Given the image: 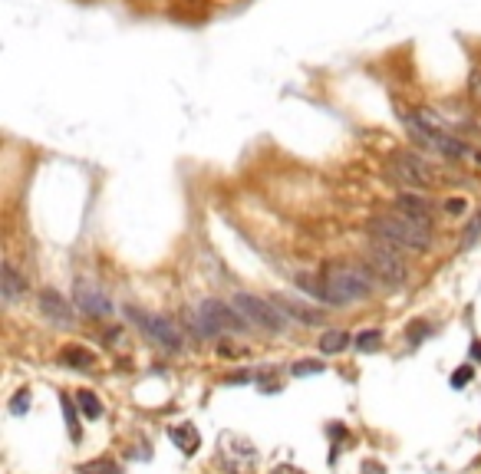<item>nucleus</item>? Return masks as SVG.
Listing matches in <instances>:
<instances>
[{"label": "nucleus", "instance_id": "nucleus-1", "mask_svg": "<svg viewBox=\"0 0 481 474\" xmlns=\"http://www.w3.org/2000/svg\"><path fill=\"white\" fill-rule=\"evenodd\" d=\"M366 227H370V234L376 237V241L393 244V248H399V250H428L432 248V227L419 224V221L399 215V211L372 217Z\"/></svg>", "mask_w": 481, "mask_h": 474}, {"label": "nucleus", "instance_id": "nucleus-2", "mask_svg": "<svg viewBox=\"0 0 481 474\" xmlns=\"http://www.w3.org/2000/svg\"><path fill=\"white\" fill-rule=\"evenodd\" d=\"M323 283H327V290L337 297L339 306L366 300L372 293L370 270L360 267V264H327V267H323Z\"/></svg>", "mask_w": 481, "mask_h": 474}, {"label": "nucleus", "instance_id": "nucleus-3", "mask_svg": "<svg viewBox=\"0 0 481 474\" xmlns=\"http://www.w3.org/2000/svg\"><path fill=\"white\" fill-rule=\"evenodd\" d=\"M386 175H389L395 184L416 188V191H422V188H435L438 178H442L435 165L428 162V158H422L419 151H399V155H393L389 165H386Z\"/></svg>", "mask_w": 481, "mask_h": 474}, {"label": "nucleus", "instance_id": "nucleus-4", "mask_svg": "<svg viewBox=\"0 0 481 474\" xmlns=\"http://www.w3.org/2000/svg\"><path fill=\"white\" fill-rule=\"evenodd\" d=\"M366 260H370V267L379 273V280L389 283V287H399V283H405V277H409V267H405L402 254H399V248H393V244L372 241L370 248H366Z\"/></svg>", "mask_w": 481, "mask_h": 474}, {"label": "nucleus", "instance_id": "nucleus-5", "mask_svg": "<svg viewBox=\"0 0 481 474\" xmlns=\"http://www.w3.org/2000/svg\"><path fill=\"white\" fill-rule=\"evenodd\" d=\"M231 306H234L240 316H248V323H254V326H264V330H271V333L284 330L287 316L273 306V300H261V297H254V293H234Z\"/></svg>", "mask_w": 481, "mask_h": 474}, {"label": "nucleus", "instance_id": "nucleus-6", "mask_svg": "<svg viewBox=\"0 0 481 474\" xmlns=\"http://www.w3.org/2000/svg\"><path fill=\"white\" fill-rule=\"evenodd\" d=\"M135 320V323L142 326V333L149 336V339H155L158 346H165V349H172V353H178L182 349V333H178V326L172 323V320H165V316H152V313H145V310H139V306H129L126 310Z\"/></svg>", "mask_w": 481, "mask_h": 474}, {"label": "nucleus", "instance_id": "nucleus-7", "mask_svg": "<svg viewBox=\"0 0 481 474\" xmlns=\"http://www.w3.org/2000/svg\"><path fill=\"white\" fill-rule=\"evenodd\" d=\"M73 300H76L79 313H86V316H93V320H106V316L112 313L109 297H106L102 290H96V287H89V283H76Z\"/></svg>", "mask_w": 481, "mask_h": 474}, {"label": "nucleus", "instance_id": "nucleus-8", "mask_svg": "<svg viewBox=\"0 0 481 474\" xmlns=\"http://www.w3.org/2000/svg\"><path fill=\"white\" fill-rule=\"evenodd\" d=\"M395 208H399V215H405V217H412V221H419V224L432 227V201L422 198V194H416V191L395 194Z\"/></svg>", "mask_w": 481, "mask_h": 474}, {"label": "nucleus", "instance_id": "nucleus-9", "mask_svg": "<svg viewBox=\"0 0 481 474\" xmlns=\"http://www.w3.org/2000/svg\"><path fill=\"white\" fill-rule=\"evenodd\" d=\"M40 313H43L50 323L56 326H69L73 323V310H69V303L60 297V293L50 287V290H40Z\"/></svg>", "mask_w": 481, "mask_h": 474}, {"label": "nucleus", "instance_id": "nucleus-10", "mask_svg": "<svg viewBox=\"0 0 481 474\" xmlns=\"http://www.w3.org/2000/svg\"><path fill=\"white\" fill-rule=\"evenodd\" d=\"M0 280H4V283H0V290H4V303H13L17 297H23V293L30 290L27 277H23L20 270H17V264H11V260L0 267Z\"/></svg>", "mask_w": 481, "mask_h": 474}, {"label": "nucleus", "instance_id": "nucleus-11", "mask_svg": "<svg viewBox=\"0 0 481 474\" xmlns=\"http://www.w3.org/2000/svg\"><path fill=\"white\" fill-rule=\"evenodd\" d=\"M271 300H273V306H277V310L284 313L287 320H300V323H306V326H317L320 320H323L317 310H306V306H300V303L290 300V297H280V293H273Z\"/></svg>", "mask_w": 481, "mask_h": 474}, {"label": "nucleus", "instance_id": "nucleus-12", "mask_svg": "<svg viewBox=\"0 0 481 474\" xmlns=\"http://www.w3.org/2000/svg\"><path fill=\"white\" fill-rule=\"evenodd\" d=\"M294 280H297V287H300V290H304L306 297H313V300H320V303H327V306H339L337 297H333V293L327 290L323 277L317 280V277H310V273H297Z\"/></svg>", "mask_w": 481, "mask_h": 474}, {"label": "nucleus", "instance_id": "nucleus-13", "mask_svg": "<svg viewBox=\"0 0 481 474\" xmlns=\"http://www.w3.org/2000/svg\"><path fill=\"white\" fill-rule=\"evenodd\" d=\"M168 438L175 442L178 452H185V454H195L198 445H201V435H198L195 425H178V428H168Z\"/></svg>", "mask_w": 481, "mask_h": 474}, {"label": "nucleus", "instance_id": "nucleus-14", "mask_svg": "<svg viewBox=\"0 0 481 474\" xmlns=\"http://www.w3.org/2000/svg\"><path fill=\"white\" fill-rule=\"evenodd\" d=\"M63 363L66 366H76V369H93L96 366V356L89 353V349H83V346H66Z\"/></svg>", "mask_w": 481, "mask_h": 474}, {"label": "nucleus", "instance_id": "nucleus-15", "mask_svg": "<svg viewBox=\"0 0 481 474\" xmlns=\"http://www.w3.org/2000/svg\"><path fill=\"white\" fill-rule=\"evenodd\" d=\"M350 343H353L350 333H343V330H330V333H323V339H320V349H323L327 356H333V353H343Z\"/></svg>", "mask_w": 481, "mask_h": 474}, {"label": "nucleus", "instance_id": "nucleus-16", "mask_svg": "<svg viewBox=\"0 0 481 474\" xmlns=\"http://www.w3.org/2000/svg\"><path fill=\"white\" fill-rule=\"evenodd\" d=\"M76 405L83 409L86 419H99V415H102V402H99L96 392H89V388H79L76 392Z\"/></svg>", "mask_w": 481, "mask_h": 474}, {"label": "nucleus", "instance_id": "nucleus-17", "mask_svg": "<svg viewBox=\"0 0 481 474\" xmlns=\"http://www.w3.org/2000/svg\"><path fill=\"white\" fill-rule=\"evenodd\" d=\"M60 409H63V419H66V428H69V438L79 442L83 435H79V419H76V409H73V399H60Z\"/></svg>", "mask_w": 481, "mask_h": 474}, {"label": "nucleus", "instance_id": "nucleus-18", "mask_svg": "<svg viewBox=\"0 0 481 474\" xmlns=\"http://www.w3.org/2000/svg\"><path fill=\"white\" fill-rule=\"evenodd\" d=\"M379 346H383V333L379 330H366V333L356 336V349L360 353H376Z\"/></svg>", "mask_w": 481, "mask_h": 474}, {"label": "nucleus", "instance_id": "nucleus-19", "mask_svg": "<svg viewBox=\"0 0 481 474\" xmlns=\"http://www.w3.org/2000/svg\"><path fill=\"white\" fill-rule=\"evenodd\" d=\"M76 471L79 474H116V464L106 461V458H96V461H83Z\"/></svg>", "mask_w": 481, "mask_h": 474}, {"label": "nucleus", "instance_id": "nucleus-20", "mask_svg": "<svg viewBox=\"0 0 481 474\" xmlns=\"http://www.w3.org/2000/svg\"><path fill=\"white\" fill-rule=\"evenodd\" d=\"M7 409H11V415H27V412H30V388H20Z\"/></svg>", "mask_w": 481, "mask_h": 474}, {"label": "nucleus", "instance_id": "nucleus-21", "mask_svg": "<svg viewBox=\"0 0 481 474\" xmlns=\"http://www.w3.org/2000/svg\"><path fill=\"white\" fill-rule=\"evenodd\" d=\"M290 372H294V376H320V372H323V363H317V359H304V363H297Z\"/></svg>", "mask_w": 481, "mask_h": 474}, {"label": "nucleus", "instance_id": "nucleus-22", "mask_svg": "<svg viewBox=\"0 0 481 474\" xmlns=\"http://www.w3.org/2000/svg\"><path fill=\"white\" fill-rule=\"evenodd\" d=\"M468 96L475 106H481V69H471L468 73Z\"/></svg>", "mask_w": 481, "mask_h": 474}, {"label": "nucleus", "instance_id": "nucleus-23", "mask_svg": "<svg viewBox=\"0 0 481 474\" xmlns=\"http://www.w3.org/2000/svg\"><path fill=\"white\" fill-rule=\"evenodd\" d=\"M471 376H475V369H471V366H461L459 372L452 376V386H455V388H465L471 382Z\"/></svg>", "mask_w": 481, "mask_h": 474}, {"label": "nucleus", "instance_id": "nucleus-24", "mask_svg": "<svg viewBox=\"0 0 481 474\" xmlns=\"http://www.w3.org/2000/svg\"><path fill=\"white\" fill-rule=\"evenodd\" d=\"M465 208H468L465 198H449V201H445V211H449V215H465Z\"/></svg>", "mask_w": 481, "mask_h": 474}, {"label": "nucleus", "instance_id": "nucleus-25", "mask_svg": "<svg viewBox=\"0 0 481 474\" xmlns=\"http://www.w3.org/2000/svg\"><path fill=\"white\" fill-rule=\"evenodd\" d=\"M481 234V215H475V221L468 224V231H465V244H471V241H478Z\"/></svg>", "mask_w": 481, "mask_h": 474}, {"label": "nucleus", "instance_id": "nucleus-26", "mask_svg": "<svg viewBox=\"0 0 481 474\" xmlns=\"http://www.w3.org/2000/svg\"><path fill=\"white\" fill-rule=\"evenodd\" d=\"M409 333H412V339H416V336H426V333H428V326L412 323V326H409Z\"/></svg>", "mask_w": 481, "mask_h": 474}, {"label": "nucleus", "instance_id": "nucleus-27", "mask_svg": "<svg viewBox=\"0 0 481 474\" xmlns=\"http://www.w3.org/2000/svg\"><path fill=\"white\" fill-rule=\"evenodd\" d=\"M363 474H383V464H363Z\"/></svg>", "mask_w": 481, "mask_h": 474}, {"label": "nucleus", "instance_id": "nucleus-28", "mask_svg": "<svg viewBox=\"0 0 481 474\" xmlns=\"http://www.w3.org/2000/svg\"><path fill=\"white\" fill-rule=\"evenodd\" d=\"M277 474H304V471H297V468H280Z\"/></svg>", "mask_w": 481, "mask_h": 474}]
</instances>
